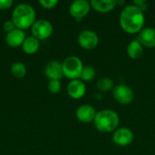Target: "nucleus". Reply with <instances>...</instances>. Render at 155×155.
<instances>
[{"label":"nucleus","mask_w":155,"mask_h":155,"mask_svg":"<svg viewBox=\"0 0 155 155\" xmlns=\"http://www.w3.org/2000/svg\"><path fill=\"white\" fill-rule=\"evenodd\" d=\"M11 73L16 78H23L26 74V67L21 62L14 63L11 66Z\"/></svg>","instance_id":"18"},{"label":"nucleus","mask_w":155,"mask_h":155,"mask_svg":"<svg viewBox=\"0 0 155 155\" xmlns=\"http://www.w3.org/2000/svg\"><path fill=\"white\" fill-rule=\"evenodd\" d=\"M120 119L117 113L113 110H102L96 113L94 123L96 129L102 133H110L114 131L118 124Z\"/></svg>","instance_id":"3"},{"label":"nucleus","mask_w":155,"mask_h":155,"mask_svg":"<svg viewBox=\"0 0 155 155\" xmlns=\"http://www.w3.org/2000/svg\"><path fill=\"white\" fill-rule=\"evenodd\" d=\"M86 92V87L84 83L82 80H72L69 82L67 85V93L69 96L74 99H80L82 98Z\"/></svg>","instance_id":"10"},{"label":"nucleus","mask_w":155,"mask_h":155,"mask_svg":"<svg viewBox=\"0 0 155 155\" xmlns=\"http://www.w3.org/2000/svg\"><path fill=\"white\" fill-rule=\"evenodd\" d=\"M114 99L123 104H128L134 99V94L132 88L126 84H118L114 88L113 92Z\"/></svg>","instance_id":"6"},{"label":"nucleus","mask_w":155,"mask_h":155,"mask_svg":"<svg viewBox=\"0 0 155 155\" xmlns=\"http://www.w3.org/2000/svg\"><path fill=\"white\" fill-rule=\"evenodd\" d=\"M134 5H135L138 7H140L143 12L148 7V4H147V2L145 0H135V1H134Z\"/></svg>","instance_id":"25"},{"label":"nucleus","mask_w":155,"mask_h":155,"mask_svg":"<svg viewBox=\"0 0 155 155\" xmlns=\"http://www.w3.org/2000/svg\"><path fill=\"white\" fill-rule=\"evenodd\" d=\"M62 84L60 80H50L48 83V90L52 94H58L61 91Z\"/></svg>","instance_id":"21"},{"label":"nucleus","mask_w":155,"mask_h":155,"mask_svg":"<svg viewBox=\"0 0 155 155\" xmlns=\"http://www.w3.org/2000/svg\"><path fill=\"white\" fill-rule=\"evenodd\" d=\"M62 67L64 75L68 79H71V81L80 78L84 68L83 62L75 55L66 57L62 64Z\"/></svg>","instance_id":"4"},{"label":"nucleus","mask_w":155,"mask_h":155,"mask_svg":"<svg viewBox=\"0 0 155 155\" xmlns=\"http://www.w3.org/2000/svg\"><path fill=\"white\" fill-rule=\"evenodd\" d=\"M53 25L46 19L36 20L31 27L32 35L38 40H45L53 34Z\"/></svg>","instance_id":"5"},{"label":"nucleus","mask_w":155,"mask_h":155,"mask_svg":"<svg viewBox=\"0 0 155 155\" xmlns=\"http://www.w3.org/2000/svg\"><path fill=\"white\" fill-rule=\"evenodd\" d=\"M94 76H95V70L94 69V67L90 65L84 66L81 76H80L82 81H85V82L92 81L94 78Z\"/></svg>","instance_id":"20"},{"label":"nucleus","mask_w":155,"mask_h":155,"mask_svg":"<svg viewBox=\"0 0 155 155\" xmlns=\"http://www.w3.org/2000/svg\"><path fill=\"white\" fill-rule=\"evenodd\" d=\"M144 21L143 11L134 4L124 7L120 15V25L124 31L129 34L140 32L143 27Z\"/></svg>","instance_id":"1"},{"label":"nucleus","mask_w":155,"mask_h":155,"mask_svg":"<svg viewBox=\"0 0 155 155\" xmlns=\"http://www.w3.org/2000/svg\"><path fill=\"white\" fill-rule=\"evenodd\" d=\"M14 2L12 0H0V10L9 9L13 5Z\"/></svg>","instance_id":"24"},{"label":"nucleus","mask_w":155,"mask_h":155,"mask_svg":"<svg viewBox=\"0 0 155 155\" xmlns=\"http://www.w3.org/2000/svg\"><path fill=\"white\" fill-rule=\"evenodd\" d=\"M134 135L132 130L126 127H122L117 129L113 136L114 143L119 146H127L131 144L134 141Z\"/></svg>","instance_id":"9"},{"label":"nucleus","mask_w":155,"mask_h":155,"mask_svg":"<svg viewBox=\"0 0 155 155\" xmlns=\"http://www.w3.org/2000/svg\"><path fill=\"white\" fill-rule=\"evenodd\" d=\"M45 74L50 80H60L64 76L62 64L57 61H50L45 67Z\"/></svg>","instance_id":"12"},{"label":"nucleus","mask_w":155,"mask_h":155,"mask_svg":"<svg viewBox=\"0 0 155 155\" xmlns=\"http://www.w3.org/2000/svg\"><path fill=\"white\" fill-rule=\"evenodd\" d=\"M35 11L34 7L28 4L17 5L12 13V21L14 22L15 28L20 30L32 27L35 22Z\"/></svg>","instance_id":"2"},{"label":"nucleus","mask_w":155,"mask_h":155,"mask_svg":"<svg viewBox=\"0 0 155 155\" xmlns=\"http://www.w3.org/2000/svg\"><path fill=\"white\" fill-rule=\"evenodd\" d=\"M96 86L101 92H108L114 87V82L109 77H102L98 80Z\"/></svg>","instance_id":"19"},{"label":"nucleus","mask_w":155,"mask_h":155,"mask_svg":"<svg viewBox=\"0 0 155 155\" xmlns=\"http://www.w3.org/2000/svg\"><path fill=\"white\" fill-rule=\"evenodd\" d=\"M143 53V45L138 40H133L127 46V54L132 59H138Z\"/></svg>","instance_id":"17"},{"label":"nucleus","mask_w":155,"mask_h":155,"mask_svg":"<svg viewBox=\"0 0 155 155\" xmlns=\"http://www.w3.org/2000/svg\"><path fill=\"white\" fill-rule=\"evenodd\" d=\"M137 40L144 46L155 47V28L153 27L143 28L139 33Z\"/></svg>","instance_id":"14"},{"label":"nucleus","mask_w":155,"mask_h":155,"mask_svg":"<svg viewBox=\"0 0 155 155\" xmlns=\"http://www.w3.org/2000/svg\"><path fill=\"white\" fill-rule=\"evenodd\" d=\"M3 28L5 32L9 33L11 31H13L14 29H15V25L12 20H7L3 24Z\"/></svg>","instance_id":"23"},{"label":"nucleus","mask_w":155,"mask_h":155,"mask_svg":"<svg viewBox=\"0 0 155 155\" xmlns=\"http://www.w3.org/2000/svg\"><path fill=\"white\" fill-rule=\"evenodd\" d=\"M76 117L82 123H90L94 120L96 111L94 106L90 104L80 105L76 110Z\"/></svg>","instance_id":"11"},{"label":"nucleus","mask_w":155,"mask_h":155,"mask_svg":"<svg viewBox=\"0 0 155 155\" xmlns=\"http://www.w3.org/2000/svg\"><path fill=\"white\" fill-rule=\"evenodd\" d=\"M78 44L84 49H94L98 45L99 37L97 34L91 30H84L78 35Z\"/></svg>","instance_id":"7"},{"label":"nucleus","mask_w":155,"mask_h":155,"mask_svg":"<svg viewBox=\"0 0 155 155\" xmlns=\"http://www.w3.org/2000/svg\"><path fill=\"white\" fill-rule=\"evenodd\" d=\"M39 4L45 9H51V8H54L58 4V1L57 0H40Z\"/></svg>","instance_id":"22"},{"label":"nucleus","mask_w":155,"mask_h":155,"mask_svg":"<svg viewBox=\"0 0 155 155\" xmlns=\"http://www.w3.org/2000/svg\"><path fill=\"white\" fill-rule=\"evenodd\" d=\"M90 5L94 9L101 13H107L112 11L117 5L116 0H92Z\"/></svg>","instance_id":"15"},{"label":"nucleus","mask_w":155,"mask_h":155,"mask_svg":"<svg viewBox=\"0 0 155 155\" xmlns=\"http://www.w3.org/2000/svg\"><path fill=\"white\" fill-rule=\"evenodd\" d=\"M40 47V42L38 39H36L35 37L32 36H28L25 38V40L24 41V44L22 45L23 51L27 54H35L38 49Z\"/></svg>","instance_id":"16"},{"label":"nucleus","mask_w":155,"mask_h":155,"mask_svg":"<svg viewBox=\"0 0 155 155\" xmlns=\"http://www.w3.org/2000/svg\"><path fill=\"white\" fill-rule=\"evenodd\" d=\"M25 38L26 37L25 32L23 30L15 28L13 31L6 34L5 42L11 47H19L23 45Z\"/></svg>","instance_id":"13"},{"label":"nucleus","mask_w":155,"mask_h":155,"mask_svg":"<svg viewBox=\"0 0 155 155\" xmlns=\"http://www.w3.org/2000/svg\"><path fill=\"white\" fill-rule=\"evenodd\" d=\"M89 11L90 3L86 0H75L71 4L69 7L70 15L76 20H80L85 15H87Z\"/></svg>","instance_id":"8"}]
</instances>
